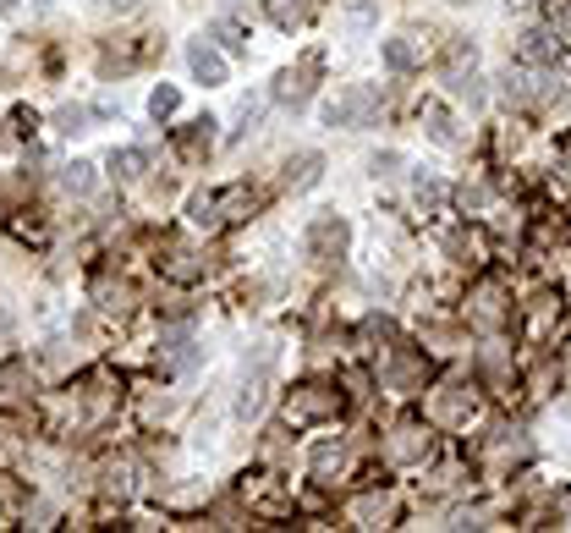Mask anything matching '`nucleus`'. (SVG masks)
Returning a JSON list of instances; mask_svg holds the SVG:
<instances>
[{
	"label": "nucleus",
	"instance_id": "obj_1",
	"mask_svg": "<svg viewBox=\"0 0 571 533\" xmlns=\"http://www.w3.org/2000/svg\"><path fill=\"white\" fill-rule=\"evenodd\" d=\"M368 110H374V93H368V88H352V93H341V100L325 105V121H330V127H352V121H363Z\"/></svg>",
	"mask_w": 571,
	"mask_h": 533
},
{
	"label": "nucleus",
	"instance_id": "obj_2",
	"mask_svg": "<svg viewBox=\"0 0 571 533\" xmlns=\"http://www.w3.org/2000/svg\"><path fill=\"white\" fill-rule=\"evenodd\" d=\"M187 67H193V77H198V83H209V88H214V83H226V55H220L214 44H204V39L187 50Z\"/></svg>",
	"mask_w": 571,
	"mask_h": 533
},
{
	"label": "nucleus",
	"instance_id": "obj_3",
	"mask_svg": "<svg viewBox=\"0 0 571 533\" xmlns=\"http://www.w3.org/2000/svg\"><path fill=\"white\" fill-rule=\"evenodd\" d=\"M308 72H313V61H308V67H297V72H280V105H302L308 100Z\"/></svg>",
	"mask_w": 571,
	"mask_h": 533
},
{
	"label": "nucleus",
	"instance_id": "obj_4",
	"mask_svg": "<svg viewBox=\"0 0 571 533\" xmlns=\"http://www.w3.org/2000/svg\"><path fill=\"white\" fill-rule=\"evenodd\" d=\"M308 242L319 247V254H330V247L341 254V247H346V226H341V221H319V226L308 231Z\"/></svg>",
	"mask_w": 571,
	"mask_h": 533
},
{
	"label": "nucleus",
	"instance_id": "obj_5",
	"mask_svg": "<svg viewBox=\"0 0 571 533\" xmlns=\"http://www.w3.org/2000/svg\"><path fill=\"white\" fill-rule=\"evenodd\" d=\"M319 182V154H302L297 166H286V187H313Z\"/></svg>",
	"mask_w": 571,
	"mask_h": 533
},
{
	"label": "nucleus",
	"instance_id": "obj_6",
	"mask_svg": "<svg viewBox=\"0 0 571 533\" xmlns=\"http://www.w3.org/2000/svg\"><path fill=\"white\" fill-rule=\"evenodd\" d=\"M522 55H527V61H544V55H555V34H544V28H533V34L522 39Z\"/></svg>",
	"mask_w": 571,
	"mask_h": 533
},
{
	"label": "nucleus",
	"instance_id": "obj_7",
	"mask_svg": "<svg viewBox=\"0 0 571 533\" xmlns=\"http://www.w3.org/2000/svg\"><path fill=\"white\" fill-rule=\"evenodd\" d=\"M472 61H479V50H472V44H456V50H451V83H456V88H462V77L472 72Z\"/></svg>",
	"mask_w": 571,
	"mask_h": 533
},
{
	"label": "nucleus",
	"instance_id": "obj_8",
	"mask_svg": "<svg viewBox=\"0 0 571 533\" xmlns=\"http://www.w3.org/2000/svg\"><path fill=\"white\" fill-rule=\"evenodd\" d=\"M60 182H67L72 193H88V187H93V166H88V160H77V166H67V176H60Z\"/></svg>",
	"mask_w": 571,
	"mask_h": 533
},
{
	"label": "nucleus",
	"instance_id": "obj_9",
	"mask_svg": "<svg viewBox=\"0 0 571 533\" xmlns=\"http://www.w3.org/2000/svg\"><path fill=\"white\" fill-rule=\"evenodd\" d=\"M325 407H335V396H297L292 413H297V418H313V413H325Z\"/></svg>",
	"mask_w": 571,
	"mask_h": 533
},
{
	"label": "nucleus",
	"instance_id": "obj_10",
	"mask_svg": "<svg viewBox=\"0 0 571 533\" xmlns=\"http://www.w3.org/2000/svg\"><path fill=\"white\" fill-rule=\"evenodd\" d=\"M429 133H434V143H451V138H456V133H451V116L439 110V105L429 110Z\"/></svg>",
	"mask_w": 571,
	"mask_h": 533
},
{
	"label": "nucleus",
	"instance_id": "obj_11",
	"mask_svg": "<svg viewBox=\"0 0 571 533\" xmlns=\"http://www.w3.org/2000/svg\"><path fill=\"white\" fill-rule=\"evenodd\" d=\"M110 166H116V176H138V171H143V154H138V149H121Z\"/></svg>",
	"mask_w": 571,
	"mask_h": 533
},
{
	"label": "nucleus",
	"instance_id": "obj_12",
	"mask_svg": "<svg viewBox=\"0 0 571 533\" xmlns=\"http://www.w3.org/2000/svg\"><path fill=\"white\" fill-rule=\"evenodd\" d=\"M385 61H390L396 72H406V67H412V44H406V39H390V44H385Z\"/></svg>",
	"mask_w": 571,
	"mask_h": 533
},
{
	"label": "nucleus",
	"instance_id": "obj_13",
	"mask_svg": "<svg viewBox=\"0 0 571 533\" xmlns=\"http://www.w3.org/2000/svg\"><path fill=\"white\" fill-rule=\"evenodd\" d=\"M149 110H154V121H160V116H171V110H176V88H154Z\"/></svg>",
	"mask_w": 571,
	"mask_h": 533
},
{
	"label": "nucleus",
	"instance_id": "obj_14",
	"mask_svg": "<svg viewBox=\"0 0 571 533\" xmlns=\"http://www.w3.org/2000/svg\"><path fill=\"white\" fill-rule=\"evenodd\" d=\"M335 462H341V446H319V451H313V467H319V473H330Z\"/></svg>",
	"mask_w": 571,
	"mask_h": 533
},
{
	"label": "nucleus",
	"instance_id": "obj_15",
	"mask_svg": "<svg viewBox=\"0 0 571 533\" xmlns=\"http://www.w3.org/2000/svg\"><path fill=\"white\" fill-rule=\"evenodd\" d=\"M12 6H17V0H0V12H12Z\"/></svg>",
	"mask_w": 571,
	"mask_h": 533
}]
</instances>
